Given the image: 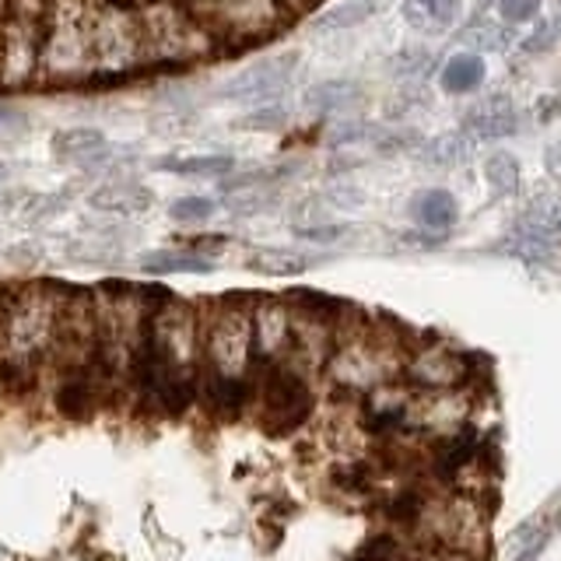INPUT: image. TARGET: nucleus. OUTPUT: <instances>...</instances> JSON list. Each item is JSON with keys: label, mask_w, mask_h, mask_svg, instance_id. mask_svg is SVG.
<instances>
[{"label": "nucleus", "mask_w": 561, "mask_h": 561, "mask_svg": "<svg viewBox=\"0 0 561 561\" xmlns=\"http://www.w3.org/2000/svg\"><path fill=\"white\" fill-rule=\"evenodd\" d=\"M53 408H57L67 421H84V417L95 414V408H99V386H95V376L88 373V365H78L75 373H67L57 382Z\"/></svg>", "instance_id": "14"}, {"label": "nucleus", "mask_w": 561, "mask_h": 561, "mask_svg": "<svg viewBox=\"0 0 561 561\" xmlns=\"http://www.w3.org/2000/svg\"><path fill=\"white\" fill-rule=\"evenodd\" d=\"M256 393L263 403V421H267V428L274 435L298 428L312 411L309 382L298 376V368L291 365H271V373Z\"/></svg>", "instance_id": "5"}, {"label": "nucleus", "mask_w": 561, "mask_h": 561, "mask_svg": "<svg viewBox=\"0 0 561 561\" xmlns=\"http://www.w3.org/2000/svg\"><path fill=\"white\" fill-rule=\"evenodd\" d=\"M4 183H8V165L0 162V186H4Z\"/></svg>", "instance_id": "42"}, {"label": "nucleus", "mask_w": 561, "mask_h": 561, "mask_svg": "<svg viewBox=\"0 0 561 561\" xmlns=\"http://www.w3.org/2000/svg\"><path fill=\"white\" fill-rule=\"evenodd\" d=\"M473 151V140L467 134H438L428 145H421L417 158L428 169H460Z\"/></svg>", "instance_id": "19"}, {"label": "nucleus", "mask_w": 561, "mask_h": 561, "mask_svg": "<svg viewBox=\"0 0 561 561\" xmlns=\"http://www.w3.org/2000/svg\"><path fill=\"white\" fill-rule=\"evenodd\" d=\"M8 306H11V298L0 295V330H4V316H8Z\"/></svg>", "instance_id": "41"}, {"label": "nucleus", "mask_w": 561, "mask_h": 561, "mask_svg": "<svg viewBox=\"0 0 561 561\" xmlns=\"http://www.w3.org/2000/svg\"><path fill=\"white\" fill-rule=\"evenodd\" d=\"M25 127V116L18 110H8V105H0V134H14Z\"/></svg>", "instance_id": "39"}, {"label": "nucleus", "mask_w": 561, "mask_h": 561, "mask_svg": "<svg viewBox=\"0 0 561 561\" xmlns=\"http://www.w3.org/2000/svg\"><path fill=\"white\" fill-rule=\"evenodd\" d=\"M53 151L70 162H95L105 151V134L95 127H67L53 137Z\"/></svg>", "instance_id": "20"}, {"label": "nucleus", "mask_w": 561, "mask_h": 561, "mask_svg": "<svg viewBox=\"0 0 561 561\" xmlns=\"http://www.w3.org/2000/svg\"><path fill=\"white\" fill-rule=\"evenodd\" d=\"M460 18V0H403V22L414 32L443 35Z\"/></svg>", "instance_id": "15"}, {"label": "nucleus", "mask_w": 561, "mask_h": 561, "mask_svg": "<svg viewBox=\"0 0 561 561\" xmlns=\"http://www.w3.org/2000/svg\"><path fill=\"white\" fill-rule=\"evenodd\" d=\"M344 232V228L341 225H320V228H295V236L298 239H316V242H330V239H337Z\"/></svg>", "instance_id": "38"}, {"label": "nucleus", "mask_w": 561, "mask_h": 561, "mask_svg": "<svg viewBox=\"0 0 561 561\" xmlns=\"http://www.w3.org/2000/svg\"><path fill=\"white\" fill-rule=\"evenodd\" d=\"M210 260L207 256H197V253H148L140 260V271L148 274H207Z\"/></svg>", "instance_id": "26"}, {"label": "nucleus", "mask_w": 561, "mask_h": 561, "mask_svg": "<svg viewBox=\"0 0 561 561\" xmlns=\"http://www.w3.org/2000/svg\"><path fill=\"white\" fill-rule=\"evenodd\" d=\"M162 172H175V175H207V180H215V175H228L236 169V158L232 154H169L158 162Z\"/></svg>", "instance_id": "21"}, {"label": "nucleus", "mask_w": 561, "mask_h": 561, "mask_svg": "<svg viewBox=\"0 0 561 561\" xmlns=\"http://www.w3.org/2000/svg\"><path fill=\"white\" fill-rule=\"evenodd\" d=\"M32 386H35V362L18 355L0 358V390L8 397H25Z\"/></svg>", "instance_id": "27"}, {"label": "nucleus", "mask_w": 561, "mask_h": 561, "mask_svg": "<svg viewBox=\"0 0 561 561\" xmlns=\"http://www.w3.org/2000/svg\"><path fill=\"white\" fill-rule=\"evenodd\" d=\"M561 242V207L554 201H530L516 218L513 236H508V250H516L526 260H543Z\"/></svg>", "instance_id": "7"}, {"label": "nucleus", "mask_w": 561, "mask_h": 561, "mask_svg": "<svg viewBox=\"0 0 561 561\" xmlns=\"http://www.w3.org/2000/svg\"><path fill=\"white\" fill-rule=\"evenodd\" d=\"M470 373V365L463 355H456V351H446V347H425L417 351V355L408 362V379L421 390H456Z\"/></svg>", "instance_id": "10"}, {"label": "nucleus", "mask_w": 561, "mask_h": 561, "mask_svg": "<svg viewBox=\"0 0 561 561\" xmlns=\"http://www.w3.org/2000/svg\"><path fill=\"white\" fill-rule=\"evenodd\" d=\"M201 355L207 362L204 373H245L253 358V306L221 302L215 309V320L201 323Z\"/></svg>", "instance_id": "1"}, {"label": "nucleus", "mask_w": 561, "mask_h": 561, "mask_svg": "<svg viewBox=\"0 0 561 561\" xmlns=\"http://www.w3.org/2000/svg\"><path fill=\"white\" fill-rule=\"evenodd\" d=\"M298 4H302V0H285V8H298Z\"/></svg>", "instance_id": "43"}, {"label": "nucleus", "mask_w": 561, "mask_h": 561, "mask_svg": "<svg viewBox=\"0 0 561 561\" xmlns=\"http://www.w3.org/2000/svg\"><path fill=\"white\" fill-rule=\"evenodd\" d=\"M558 43H561V14L548 18V22H540L537 32L523 43V49H526V53H548V49H554Z\"/></svg>", "instance_id": "33"}, {"label": "nucleus", "mask_w": 561, "mask_h": 561, "mask_svg": "<svg viewBox=\"0 0 561 561\" xmlns=\"http://www.w3.org/2000/svg\"><path fill=\"white\" fill-rule=\"evenodd\" d=\"M386 358L376 344L368 341H351L344 347L333 351L330 358V376L337 386H347V390H376L386 379Z\"/></svg>", "instance_id": "9"}, {"label": "nucleus", "mask_w": 561, "mask_h": 561, "mask_svg": "<svg viewBox=\"0 0 561 561\" xmlns=\"http://www.w3.org/2000/svg\"><path fill=\"white\" fill-rule=\"evenodd\" d=\"M438 81H443V92L467 95L484 81V60L478 57V53H460V57H453L443 67V78H438Z\"/></svg>", "instance_id": "23"}, {"label": "nucleus", "mask_w": 561, "mask_h": 561, "mask_svg": "<svg viewBox=\"0 0 561 561\" xmlns=\"http://www.w3.org/2000/svg\"><path fill=\"white\" fill-rule=\"evenodd\" d=\"M218 210V204L215 201H207V197H183V201H175L172 207H169V215L175 218V221H186V225H201V221H207L210 215Z\"/></svg>", "instance_id": "31"}, {"label": "nucleus", "mask_w": 561, "mask_h": 561, "mask_svg": "<svg viewBox=\"0 0 561 561\" xmlns=\"http://www.w3.org/2000/svg\"><path fill=\"white\" fill-rule=\"evenodd\" d=\"M39 46H43V22L8 14L0 25V78L8 84H25L39 70Z\"/></svg>", "instance_id": "6"}, {"label": "nucleus", "mask_w": 561, "mask_h": 561, "mask_svg": "<svg viewBox=\"0 0 561 561\" xmlns=\"http://www.w3.org/2000/svg\"><path fill=\"white\" fill-rule=\"evenodd\" d=\"M201 393L207 400V408L215 414L236 417L253 403L256 397V382L239 373V376H221V373H204L201 376Z\"/></svg>", "instance_id": "13"}, {"label": "nucleus", "mask_w": 561, "mask_h": 561, "mask_svg": "<svg viewBox=\"0 0 561 561\" xmlns=\"http://www.w3.org/2000/svg\"><path fill=\"white\" fill-rule=\"evenodd\" d=\"M548 540H551V526H540L537 534H530L516 548V561H537L540 551H543V543H548Z\"/></svg>", "instance_id": "35"}, {"label": "nucleus", "mask_w": 561, "mask_h": 561, "mask_svg": "<svg viewBox=\"0 0 561 561\" xmlns=\"http://www.w3.org/2000/svg\"><path fill=\"white\" fill-rule=\"evenodd\" d=\"M225 245H228L225 236H197V239H190L186 250H190V253H197V256H207V253H221ZM207 260H210V256H207Z\"/></svg>", "instance_id": "36"}, {"label": "nucleus", "mask_w": 561, "mask_h": 561, "mask_svg": "<svg viewBox=\"0 0 561 561\" xmlns=\"http://www.w3.org/2000/svg\"><path fill=\"white\" fill-rule=\"evenodd\" d=\"M295 64H298L295 53H280V57H267L253 67H242L239 75H232L218 88V95L232 102H256V99L280 95L285 84L291 81Z\"/></svg>", "instance_id": "8"}, {"label": "nucleus", "mask_w": 561, "mask_h": 561, "mask_svg": "<svg viewBox=\"0 0 561 561\" xmlns=\"http://www.w3.org/2000/svg\"><path fill=\"white\" fill-rule=\"evenodd\" d=\"M204 18L215 22V28L232 43H260L277 32L285 0H204Z\"/></svg>", "instance_id": "4"}, {"label": "nucleus", "mask_w": 561, "mask_h": 561, "mask_svg": "<svg viewBox=\"0 0 561 561\" xmlns=\"http://www.w3.org/2000/svg\"><path fill=\"white\" fill-rule=\"evenodd\" d=\"M537 8H540V0H502V18L508 25H519V22H530Z\"/></svg>", "instance_id": "34"}, {"label": "nucleus", "mask_w": 561, "mask_h": 561, "mask_svg": "<svg viewBox=\"0 0 561 561\" xmlns=\"http://www.w3.org/2000/svg\"><path fill=\"white\" fill-rule=\"evenodd\" d=\"M291 347V309L277 298H263L253 306V355L277 358Z\"/></svg>", "instance_id": "11"}, {"label": "nucleus", "mask_w": 561, "mask_h": 561, "mask_svg": "<svg viewBox=\"0 0 561 561\" xmlns=\"http://www.w3.org/2000/svg\"><path fill=\"white\" fill-rule=\"evenodd\" d=\"M543 165H548V175H551V180L561 183V145H551L548 151H543Z\"/></svg>", "instance_id": "40"}, {"label": "nucleus", "mask_w": 561, "mask_h": 561, "mask_svg": "<svg viewBox=\"0 0 561 561\" xmlns=\"http://www.w3.org/2000/svg\"><path fill=\"white\" fill-rule=\"evenodd\" d=\"M151 190L140 183H110L88 197V204L102 215H140V210L151 207Z\"/></svg>", "instance_id": "16"}, {"label": "nucleus", "mask_w": 561, "mask_h": 561, "mask_svg": "<svg viewBox=\"0 0 561 561\" xmlns=\"http://www.w3.org/2000/svg\"><path fill=\"white\" fill-rule=\"evenodd\" d=\"M309 256L302 253H291V250H256L245 267L253 274H267V277H295V274H306L309 271Z\"/></svg>", "instance_id": "24"}, {"label": "nucleus", "mask_w": 561, "mask_h": 561, "mask_svg": "<svg viewBox=\"0 0 561 561\" xmlns=\"http://www.w3.org/2000/svg\"><path fill=\"white\" fill-rule=\"evenodd\" d=\"M351 561H403V548L393 534H376L351 554Z\"/></svg>", "instance_id": "28"}, {"label": "nucleus", "mask_w": 561, "mask_h": 561, "mask_svg": "<svg viewBox=\"0 0 561 561\" xmlns=\"http://www.w3.org/2000/svg\"><path fill=\"white\" fill-rule=\"evenodd\" d=\"M0 341L8 347L4 355H18L28 362L46 355L57 344V298H49L46 291H25L11 298Z\"/></svg>", "instance_id": "2"}, {"label": "nucleus", "mask_w": 561, "mask_h": 561, "mask_svg": "<svg viewBox=\"0 0 561 561\" xmlns=\"http://www.w3.org/2000/svg\"><path fill=\"white\" fill-rule=\"evenodd\" d=\"M484 180L491 186V197H513L519 190V162L516 154L495 151L484 158Z\"/></svg>", "instance_id": "25"}, {"label": "nucleus", "mask_w": 561, "mask_h": 561, "mask_svg": "<svg viewBox=\"0 0 561 561\" xmlns=\"http://www.w3.org/2000/svg\"><path fill=\"white\" fill-rule=\"evenodd\" d=\"M432 64V53H421V49H411V53H403V57L397 60L400 67V75H421Z\"/></svg>", "instance_id": "37"}, {"label": "nucleus", "mask_w": 561, "mask_h": 561, "mask_svg": "<svg viewBox=\"0 0 561 561\" xmlns=\"http://www.w3.org/2000/svg\"><path fill=\"white\" fill-rule=\"evenodd\" d=\"M92 64H99L105 75H130L145 53V28H140L137 11H123L102 4L99 14H92Z\"/></svg>", "instance_id": "3"}, {"label": "nucleus", "mask_w": 561, "mask_h": 561, "mask_svg": "<svg viewBox=\"0 0 561 561\" xmlns=\"http://www.w3.org/2000/svg\"><path fill=\"white\" fill-rule=\"evenodd\" d=\"M558 4H561V0H558Z\"/></svg>", "instance_id": "44"}, {"label": "nucleus", "mask_w": 561, "mask_h": 561, "mask_svg": "<svg viewBox=\"0 0 561 561\" xmlns=\"http://www.w3.org/2000/svg\"><path fill=\"white\" fill-rule=\"evenodd\" d=\"M271 204H274V197L267 190H260V193L242 190V193H236V197L225 201V207L232 210V215H242V218H253V215H260V210H267Z\"/></svg>", "instance_id": "32"}, {"label": "nucleus", "mask_w": 561, "mask_h": 561, "mask_svg": "<svg viewBox=\"0 0 561 561\" xmlns=\"http://www.w3.org/2000/svg\"><path fill=\"white\" fill-rule=\"evenodd\" d=\"M288 123V110L280 102H267L260 105V110H253L250 116H242L236 127L239 130H280Z\"/></svg>", "instance_id": "30"}, {"label": "nucleus", "mask_w": 561, "mask_h": 561, "mask_svg": "<svg viewBox=\"0 0 561 561\" xmlns=\"http://www.w3.org/2000/svg\"><path fill=\"white\" fill-rule=\"evenodd\" d=\"M362 99V88L355 81H320V84H312L309 92H306V110L309 113H320V116H333V113H344L351 110Z\"/></svg>", "instance_id": "18"}, {"label": "nucleus", "mask_w": 561, "mask_h": 561, "mask_svg": "<svg viewBox=\"0 0 561 561\" xmlns=\"http://www.w3.org/2000/svg\"><path fill=\"white\" fill-rule=\"evenodd\" d=\"M373 8H376V0H351V4H341V8L327 11L316 25H320V28H347V25H358V22H365L368 14H373Z\"/></svg>", "instance_id": "29"}, {"label": "nucleus", "mask_w": 561, "mask_h": 561, "mask_svg": "<svg viewBox=\"0 0 561 561\" xmlns=\"http://www.w3.org/2000/svg\"><path fill=\"white\" fill-rule=\"evenodd\" d=\"M456 43L473 49V53H488V49H505L513 43V28L499 18H473V22L456 35Z\"/></svg>", "instance_id": "22"}, {"label": "nucleus", "mask_w": 561, "mask_h": 561, "mask_svg": "<svg viewBox=\"0 0 561 561\" xmlns=\"http://www.w3.org/2000/svg\"><path fill=\"white\" fill-rule=\"evenodd\" d=\"M411 215L417 225L432 228V232H443V228H453L456 218H460V207H456V197L449 190H425L411 201Z\"/></svg>", "instance_id": "17"}, {"label": "nucleus", "mask_w": 561, "mask_h": 561, "mask_svg": "<svg viewBox=\"0 0 561 561\" xmlns=\"http://www.w3.org/2000/svg\"><path fill=\"white\" fill-rule=\"evenodd\" d=\"M516 105L508 95L495 92V95H484L481 102H473L467 116H463V134L470 140H499L516 134Z\"/></svg>", "instance_id": "12"}]
</instances>
